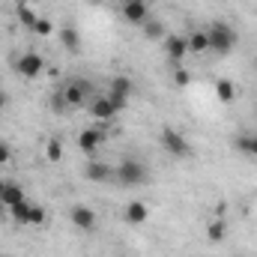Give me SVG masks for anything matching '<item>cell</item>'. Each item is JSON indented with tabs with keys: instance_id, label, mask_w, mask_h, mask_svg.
<instances>
[{
	"instance_id": "cell-4",
	"label": "cell",
	"mask_w": 257,
	"mask_h": 257,
	"mask_svg": "<svg viewBox=\"0 0 257 257\" xmlns=\"http://www.w3.org/2000/svg\"><path fill=\"white\" fill-rule=\"evenodd\" d=\"M60 96H63L66 108H81V105H87V102H90V81H87V78H72L63 87Z\"/></svg>"
},
{
	"instance_id": "cell-13",
	"label": "cell",
	"mask_w": 257,
	"mask_h": 257,
	"mask_svg": "<svg viewBox=\"0 0 257 257\" xmlns=\"http://www.w3.org/2000/svg\"><path fill=\"white\" fill-rule=\"evenodd\" d=\"M147 215H150V209L141 203V200H132L126 206V221L128 224H144L147 221Z\"/></svg>"
},
{
	"instance_id": "cell-2",
	"label": "cell",
	"mask_w": 257,
	"mask_h": 257,
	"mask_svg": "<svg viewBox=\"0 0 257 257\" xmlns=\"http://www.w3.org/2000/svg\"><path fill=\"white\" fill-rule=\"evenodd\" d=\"M114 177H117L123 186H144V183L150 180V171H147L144 162H138V159H126V162L114 171Z\"/></svg>"
},
{
	"instance_id": "cell-5",
	"label": "cell",
	"mask_w": 257,
	"mask_h": 257,
	"mask_svg": "<svg viewBox=\"0 0 257 257\" xmlns=\"http://www.w3.org/2000/svg\"><path fill=\"white\" fill-rule=\"evenodd\" d=\"M42 69H45V57L36 54V51H27V54H21V57L15 60V72H18L21 78H30V81L39 78Z\"/></svg>"
},
{
	"instance_id": "cell-25",
	"label": "cell",
	"mask_w": 257,
	"mask_h": 257,
	"mask_svg": "<svg viewBox=\"0 0 257 257\" xmlns=\"http://www.w3.org/2000/svg\"><path fill=\"white\" fill-rule=\"evenodd\" d=\"M33 33H36V36H51V33H54V24H51L48 18H39L36 27H33Z\"/></svg>"
},
{
	"instance_id": "cell-21",
	"label": "cell",
	"mask_w": 257,
	"mask_h": 257,
	"mask_svg": "<svg viewBox=\"0 0 257 257\" xmlns=\"http://www.w3.org/2000/svg\"><path fill=\"white\" fill-rule=\"evenodd\" d=\"M111 93H117V96H132L135 93V87H132V81H128L126 75H117V78H111Z\"/></svg>"
},
{
	"instance_id": "cell-23",
	"label": "cell",
	"mask_w": 257,
	"mask_h": 257,
	"mask_svg": "<svg viewBox=\"0 0 257 257\" xmlns=\"http://www.w3.org/2000/svg\"><path fill=\"white\" fill-rule=\"evenodd\" d=\"M45 156H48V162H60V156H63V144H60L57 138H51L48 147H45Z\"/></svg>"
},
{
	"instance_id": "cell-14",
	"label": "cell",
	"mask_w": 257,
	"mask_h": 257,
	"mask_svg": "<svg viewBox=\"0 0 257 257\" xmlns=\"http://www.w3.org/2000/svg\"><path fill=\"white\" fill-rule=\"evenodd\" d=\"M30 206H33V200H30V197H24V200L12 203V206H9V218H12V221H18V224H27Z\"/></svg>"
},
{
	"instance_id": "cell-7",
	"label": "cell",
	"mask_w": 257,
	"mask_h": 257,
	"mask_svg": "<svg viewBox=\"0 0 257 257\" xmlns=\"http://www.w3.org/2000/svg\"><path fill=\"white\" fill-rule=\"evenodd\" d=\"M120 12H123V18L128 24H144L147 15H150V6H147V0H123Z\"/></svg>"
},
{
	"instance_id": "cell-22",
	"label": "cell",
	"mask_w": 257,
	"mask_h": 257,
	"mask_svg": "<svg viewBox=\"0 0 257 257\" xmlns=\"http://www.w3.org/2000/svg\"><path fill=\"white\" fill-rule=\"evenodd\" d=\"M144 36H147V39H165V24H162V21H150V24L144 27Z\"/></svg>"
},
{
	"instance_id": "cell-15",
	"label": "cell",
	"mask_w": 257,
	"mask_h": 257,
	"mask_svg": "<svg viewBox=\"0 0 257 257\" xmlns=\"http://www.w3.org/2000/svg\"><path fill=\"white\" fill-rule=\"evenodd\" d=\"M57 36H60V42H63L66 51H72V54H75V51H81V33H78L75 27H63Z\"/></svg>"
},
{
	"instance_id": "cell-1",
	"label": "cell",
	"mask_w": 257,
	"mask_h": 257,
	"mask_svg": "<svg viewBox=\"0 0 257 257\" xmlns=\"http://www.w3.org/2000/svg\"><path fill=\"white\" fill-rule=\"evenodd\" d=\"M206 36H209V51H215L218 57H227L233 48H236V33H233V27L230 24H212V27H206Z\"/></svg>"
},
{
	"instance_id": "cell-3",
	"label": "cell",
	"mask_w": 257,
	"mask_h": 257,
	"mask_svg": "<svg viewBox=\"0 0 257 257\" xmlns=\"http://www.w3.org/2000/svg\"><path fill=\"white\" fill-rule=\"evenodd\" d=\"M162 147H165L171 156H177V159H189V156H192V144L186 141L183 132H177L174 126L162 128Z\"/></svg>"
},
{
	"instance_id": "cell-26",
	"label": "cell",
	"mask_w": 257,
	"mask_h": 257,
	"mask_svg": "<svg viewBox=\"0 0 257 257\" xmlns=\"http://www.w3.org/2000/svg\"><path fill=\"white\" fill-rule=\"evenodd\" d=\"M174 81H177V84H180V87H186V84H189V81H192V75H189V72H186V69H180V66H174Z\"/></svg>"
},
{
	"instance_id": "cell-8",
	"label": "cell",
	"mask_w": 257,
	"mask_h": 257,
	"mask_svg": "<svg viewBox=\"0 0 257 257\" xmlns=\"http://www.w3.org/2000/svg\"><path fill=\"white\" fill-rule=\"evenodd\" d=\"M165 51H168L171 63L180 66V63H183V57L189 54V39H186V36H177V33H171V36H165Z\"/></svg>"
},
{
	"instance_id": "cell-24",
	"label": "cell",
	"mask_w": 257,
	"mask_h": 257,
	"mask_svg": "<svg viewBox=\"0 0 257 257\" xmlns=\"http://www.w3.org/2000/svg\"><path fill=\"white\" fill-rule=\"evenodd\" d=\"M45 218H48V215H45V209H42L39 203H33V206H30V215H27V224L39 227V224H45Z\"/></svg>"
},
{
	"instance_id": "cell-28",
	"label": "cell",
	"mask_w": 257,
	"mask_h": 257,
	"mask_svg": "<svg viewBox=\"0 0 257 257\" xmlns=\"http://www.w3.org/2000/svg\"><path fill=\"white\" fill-rule=\"evenodd\" d=\"M9 159H12V150H9V144L0 141V165H9Z\"/></svg>"
},
{
	"instance_id": "cell-17",
	"label": "cell",
	"mask_w": 257,
	"mask_h": 257,
	"mask_svg": "<svg viewBox=\"0 0 257 257\" xmlns=\"http://www.w3.org/2000/svg\"><path fill=\"white\" fill-rule=\"evenodd\" d=\"M189 51H192V54L209 51V36H206V30H194L192 36H189Z\"/></svg>"
},
{
	"instance_id": "cell-9",
	"label": "cell",
	"mask_w": 257,
	"mask_h": 257,
	"mask_svg": "<svg viewBox=\"0 0 257 257\" xmlns=\"http://www.w3.org/2000/svg\"><path fill=\"white\" fill-rule=\"evenodd\" d=\"M84 177L90 183H108V180H114V168L105 165V162H90L87 171H84Z\"/></svg>"
},
{
	"instance_id": "cell-6",
	"label": "cell",
	"mask_w": 257,
	"mask_h": 257,
	"mask_svg": "<svg viewBox=\"0 0 257 257\" xmlns=\"http://www.w3.org/2000/svg\"><path fill=\"white\" fill-rule=\"evenodd\" d=\"M105 141V126L99 123V126H90V128H84L81 132V138H78V147H81V153H96L99 150V144Z\"/></svg>"
},
{
	"instance_id": "cell-16",
	"label": "cell",
	"mask_w": 257,
	"mask_h": 257,
	"mask_svg": "<svg viewBox=\"0 0 257 257\" xmlns=\"http://www.w3.org/2000/svg\"><path fill=\"white\" fill-rule=\"evenodd\" d=\"M0 200H3L6 206H12V203L24 200V192H21L15 183H0Z\"/></svg>"
},
{
	"instance_id": "cell-12",
	"label": "cell",
	"mask_w": 257,
	"mask_h": 257,
	"mask_svg": "<svg viewBox=\"0 0 257 257\" xmlns=\"http://www.w3.org/2000/svg\"><path fill=\"white\" fill-rule=\"evenodd\" d=\"M233 147H236L242 156H251V159H257V132H242V135H236Z\"/></svg>"
},
{
	"instance_id": "cell-18",
	"label": "cell",
	"mask_w": 257,
	"mask_h": 257,
	"mask_svg": "<svg viewBox=\"0 0 257 257\" xmlns=\"http://www.w3.org/2000/svg\"><path fill=\"white\" fill-rule=\"evenodd\" d=\"M215 96H218L224 105H230V102L236 99V87H233L230 81H224V78H221V81H215Z\"/></svg>"
},
{
	"instance_id": "cell-11",
	"label": "cell",
	"mask_w": 257,
	"mask_h": 257,
	"mask_svg": "<svg viewBox=\"0 0 257 257\" xmlns=\"http://www.w3.org/2000/svg\"><path fill=\"white\" fill-rule=\"evenodd\" d=\"M90 114H93L99 123H108V120L117 114V108L111 105V99H108V96H99V99H93V105H90Z\"/></svg>"
},
{
	"instance_id": "cell-10",
	"label": "cell",
	"mask_w": 257,
	"mask_h": 257,
	"mask_svg": "<svg viewBox=\"0 0 257 257\" xmlns=\"http://www.w3.org/2000/svg\"><path fill=\"white\" fill-rule=\"evenodd\" d=\"M72 224L75 227H81V230H93L96 227V212L90 209V206H72Z\"/></svg>"
},
{
	"instance_id": "cell-27",
	"label": "cell",
	"mask_w": 257,
	"mask_h": 257,
	"mask_svg": "<svg viewBox=\"0 0 257 257\" xmlns=\"http://www.w3.org/2000/svg\"><path fill=\"white\" fill-rule=\"evenodd\" d=\"M108 99H111V105H114L117 111H123V108L128 105V99H126V96H117V93H111V90H108Z\"/></svg>"
},
{
	"instance_id": "cell-29",
	"label": "cell",
	"mask_w": 257,
	"mask_h": 257,
	"mask_svg": "<svg viewBox=\"0 0 257 257\" xmlns=\"http://www.w3.org/2000/svg\"><path fill=\"white\" fill-rule=\"evenodd\" d=\"M3 257H9V254H3Z\"/></svg>"
},
{
	"instance_id": "cell-19",
	"label": "cell",
	"mask_w": 257,
	"mask_h": 257,
	"mask_svg": "<svg viewBox=\"0 0 257 257\" xmlns=\"http://www.w3.org/2000/svg\"><path fill=\"white\" fill-rule=\"evenodd\" d=\"M224 233H227L224 218H212V221L206 224V236H209V242H221V239H224Z\"/></svg>"
},
{
	"instance_id": "cell-20",
	"label": "cell",
	"mask_w": 257,
	"mask_h": 257,
	"mask_svg": "<svg viewBox=\"0 0 257 257\" xmlns=\"http://www.w3.org/2000/svg\"><path fill=\"white\" fill-rule=\"evenodd\" d=\"M15 12H18V21H21V24H24L27 30H33V27H36L39 15H36V12H33L30 6H27V3H18V9H15Z\"/></svg>"
}]
</instances>
